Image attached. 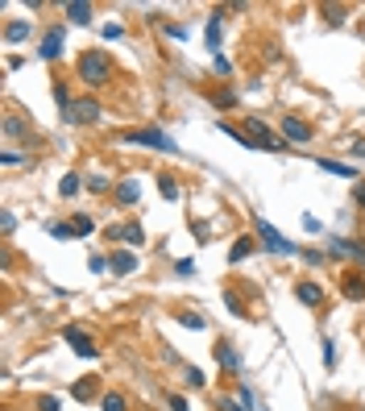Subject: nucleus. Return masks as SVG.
Returning <instances> with one entry per match:
<instances>
[{"label":"nucleus","instance_id":"f257e3e1","mask_svg":"<svg viewBox=\"0 0 365 411\" xmlns=\"http://www.w3.org/2000/svg\"><path fill=\"white\" fill-rule=\"evenodd\" d=\"M79 83H88L92 92L96 88H108L112 83V75H117V67H112V54L108 50H83V58H79Z\"/></svg>","mask_w":365,"mask_h":411},{"label":"nucleus","instance_id":"f03ea898","mask_svg":"<svg viewBox=\"0 0 365 411\" xmlns=\"http://www.w3.org/2000/svg\"><path fill=\"white\" fill-rule=\"evenodd\" d=\"M245 133L253 137L258 150H270V154H287V142L278 137V133H270V125L262 117H245Z\"/></svg>","mask_w":365,"mask_h":411},{"label":"nucleus","instance_id":"7ed1b4c3","mask_svg":"<svg viewBox=\"0 0 365 411\" xmlns=\"http://www.w3.org/2000/svg\"><path fill=\"white\" fill-rule=\"evenodd\" d=\"M253 233H258V241L266 245L270 254H299V245L287 241V237H282V233H278L266 217H253Z\"/></svg>","mask_w":365,"mask_h":411},{"label":"nucleus","instance_id":"20e7f679","mask_svg":"<svg viewBox=\"0 0 365 411\" xmlns=\"http://www.w3.org/2000/svg\"><path fill=\"white\" fill-rule=\"evenodd\" d=\"M125 145H149V150H162V154H174V142L162 133V129H125L121 133Z\"/></svg>","mask_w":365,"mask_h":411},{"label":"nucleus","instance_id":"39448f33","mask_svg":"<svg viewBox=\"0 0 365 411\" xmlns=\"http://www.w3.org/2000/svg\"><path fill=\"white\" fill-rule=\"evenodd\" d=\"M71 125H96L100 117H104V108H100V100L96 96H83V100H75L71 108L63 113Z\"/></svg>","mask_w":365,"mask_h":411},{"label":"nucleus","instance_id":"423d86ee","mask_svg":"<svg viewBox=\"0 0 365 411\" xmlns=\"http://www.w3.org/2000/svg\"><path fill=\"white\" fill-rule=\"evenodd\" d=\"M63 340H67V345H75V353H79V358H96V353H100L96 340L88 337L79 324H67V328H63Z\"/></svg>","mask_w":365,"mask_h":411},{"label":"nucleus","instance_id":"0eeeda50","mask_svg":"<svg viewBox=\"0 0 365 411\" xmlns=\"http://www.w3.org/2000/svg\"><path fill=\"white\" fill-rule=\"evenodd\" d=\"M63 42H67L63 25H54V29H46V33H42V42H38V58H46V63H54V58L63 54Z\"/></svg>","mask_w":365,"mask_h":411},{"label":"nucleus","instance_id":"6e6552de","mask_svg":"<svg viewBox=\"0 0 365 411\" xmlns=\"http://www.w3.org/2000/svg\"><path fill=\"white\" fill-rule=\"evenodd\" d=\"M316 137V129L303 121V117H282V142H312Z\"/></svg>","mask_w":365,"mask_h":411},{"label":"nucleus","instance_id":"1a4fd4ad","mask_svg":"<svg viewBox=\"0 0 365 411\" xmlns=\"http://www.w3.org/2000/svg\"><path fill=\"white\" fill-rule=\"evenodd\" d=\"M216 362L228 370V374H241V353H237V345H228V340H216Z\"/></svg>","mask_w":365,"mask_h":411},{"label":"nucleus","instance_id":"9d476101","mask_svg":"<svg viewBox=\"0 0 365 411\" xmlns=\"http://www.w3.org/2000/svg\"><path fill=\"white\" fill-rule=\"evenodd\" d=\"M295 299L307 303V308H319V303H324V287L312 283V279H303V283H295Z\"/></svg>","mask_w":365,"mask_h":411},{"label":"nucleus","instance_id":"9b49d317","mask_svg":"<svg viewBox=\"0 0 365 411\" xmlns=\"http://www.w3.org/2000/svg\"><path fill=\"white\" fill-rule=\"evenodd\" d=\"M341 295H344V299H365V274H361V270H344Z\"/></svg>","mask_w":365,"mask_h":411},{"label":"nucleus","instance_id":"f8f14e48","mask_svg":"<svg viewBox=\"0 0 365 411\" xmlns=\"http://www.w3.org/2000/svg\"><path fill=\"white\" fill-rule=\"evenodd\" d=\"M63 17H71L75 25H92V17H96V9H92L88 0H71V4H63Z\"/></svg>","mask_w":365,"mask_h":411},{"label":"nucleus","instance_id":"ddd939ff","mask_svg":"<svg viewBox=\"0 0 365 411\" xmlns=\"http://www.w3.org/2000/svg\"><path fill=\"white\" fill-rule=\"evenodd\" d=\"M332 254H341V258H353V262H361V266H365V241H349V237H337V241H332Z\"/></svg>","mask_w":365,"mask_h":411},{"label":"nucleus","instance_id":"4468645a","mask_svg":"<svg viewBox=\"0 0 365 411\" xmlns=\"http://www.w3.org/2000/svg\"><path fill=\"white\" fill-rule=\"evenodd\" d=\"M96 390H100L96 378H79V383L71 387V399H79V403H92V399H96Z\"/></svg>","mask_w":365,"mask_h":411},{"label":"nucleus","instance_id":"2eb2a0df","mask_svg":"<svg viewBox=\"0 0 365 411\" xmlns=\"http://www.w3.org/2000/svg\"><path fill=\"white\" fill-rule=\"evenodd\" d=\"M253 249H258V241H253V237H237V241H233V249H228V262L237 266V262H245Z\"/></svg>","mask_w":365,"mask_h":411},{"label":"nucleus","instance_id":"dca6fc26","mask_svg":"<svg viewBox=\"0 0 365 411\" xmlns=\"http://www.w3.org/2000/svg\"><path fill=\"white\" fill-rule=\"evenodd\" d=\"M133 270H137V254L117 249V254H112V274H133Z\"/></svg>","mask_w":365,"mask_h":411},{"label":"nucleus","instance_id":"f3484780","mask_svg":"<svg viewBox=\"0 0 365 411\" xmlns=\"http://www.w3.org/2000/svg\"><path fill=\"white\" fill-rule=\"evenodd\" d=\"M29 29H33L29 21H9V25H4V42H9V46H13V42H25Z\"/></svg>","mask_w":365,"mask_h":411},{"label":"nucleus","instance_id":"a211bd4d","mask_svg":"<svg viewBox=\"0 0 365 411\" xmlns=\"http://www.w3.org/2000/svg\"><path fill=\"white\" fill-rule=\"evenodd\" d=\"M224 308H228L233 316H241V320H249V308H245V299L233 287H224Z\"/></svg>","mask_w":365,"mask_h":411},{"label":"nucleus","instance_id":"6ab92c4d","mask_svg":"<svg viewBox=\"0 0 365 411\" xmlns=\"http://www.w3.org/2000/svg\"><path fill=\"white\" fill-rule=\"evenodd\" d=\"M137 195H142L137 179H121V183H117V199H121V204H137Z\"/></svg>","mask_w":365,"mask_h":411},{"label":"nucleus","instance_id":"aec40b11","mask_svg":"<svg viewBox=\"0 0 365 411\" xmlns=\"http://www.w3.org/2000/svg\"><path fill=\"white\" fill-rule=\"evenodd\" d=\"M316 167H324L328 175H344V179H353V175H357L349 162H337V158H316Z\"/></svg>","mask_w":365,"mask_h":411},{"label":"nucleus","instance_id":"412c9836","mask_svg":"<svg viewBox=\"0 0 365 411\" xmlns=\"http://www.w3.org/2000/svg\"><path fill=\"white\" fill-rule=\"evenodd\" d=\"M100 407L104 411H129V399H125L121 390H108V395L100 399Z\"/></svg>","mask_w":365,"mask_h":411},{"label":"nucleus","instance_id":"4be33fe9","mask_svg":"<svg viewBox=\"0 0 365 411\" xmlns=\"http://www.w3.org/2000/svg\"><path fill=\"white\" fill-rule=\"evenodd\" d=\"M121 241H129V245H142V241H146V233H142V224H137V220L121 224Z\"/></svg>","mask_w":365,"mask_h":411},{"label":"nucleus","instance_id":"5701e85b","mask_svg":"<svg viewBox=\"0 0 365 411\" xmlns=\"http://www.w3.org/2000/svg\"><path fill=\"white\" fill-rule=\"evenodd\" d=\"M158 195H162V199H179V183H174L171 175H158Z\"/></svg>","mask_w":365,"mask_h":411},{"label":"nucleus","instance_id":"b1692460","mask_svg":"<svg viewBox=\"0 0 365 411\" xmlns=\"http://www.w3.org/2000/svg\"><path fill=\"white\" fill-rule=\"evenodd\" d=\"M46 233H50V237H63V241H67V237H75L71 220H50V224H46Z\"/></svg>","mask_w":365,"mask_h":411},{"label":"nucleus","instance_id":"393cba45","mask_svg":"<svg viewBox=\"0 0 365 411\" xmlns=\"http://www.w3.org/2000/svg\"><path fill=\"white\" fill-rule=\"evenodd\" d=\"M25 133H29V129H25V121H17V117L9 113V117H4V137H25Z\"/></svg>","mask_w":365,"mask_h":411},{"label":"nucleus","instance_id":"a878e982","mask_svg":"<svg viewBox=\"0 0 365 411\" xmlns=\"http://www.w3.org/2000/svg\"><path fill=\"white\" fill-rule=\"evenodd\" d=\"M212 104H216V108H233V104H237V92H233V88H220V92H212Z\"/></svg>","mask_w":365,"mask_h":411},{"label":"nucleus","instance_id":"bb28decb","mask_svg":"<svg viewBox=\"0 0 365 411\" xmlns=\"http://www.w3.org/2000/svg\"><path fill=\"white\" fill-rule=\"evenodd\" d=\"M319 13H324V21H328V25H341L344 21V4H324Z\"/></svg>","mask_w":365,"mask_h":411},{"label":"nucleus","instance_id":"cd10ccee","mask_svg":"<svg viewBox=\"0 0 365 411\" xmlns=\"http://www.w3.org/2000/svg\"><path fill=\"white\" fill-rule=\"evenodd\" d=\"M71 229H75V237H88V233H92V217H83V212H75Z\"/></svg>","mask_w":365,"mask_h":411},{"label":"nucleus","instance_id":"c85d7f7f","mask_svg":"<svg viewBox=\"0 0 365 411\" xmlns=\"http://www.w3.org/2000/svg\"><path fill=\"white\" fill-rule=\"evenodd\" d=\"M79 187H83V179H79V175H63V183H58V192H63V195H75Z\"/></svg>","mask_w":365,"mask_h":411},{"label":"nucleus","instance_id":"c756f323","mask_svg":"<svg viewBox=\"0 0 365 411\" xmlns=\"http://www.w3.org/2000/svg\"><path fill=\"white\" fill-rule=\"evenodd\" d=\"M299 258H303L307 266H324V262H328V254H319V249H299Z\"/></svg>","mask_w":365,"mask_h":411},{"label":"nucleus","instance_id":"7c9ffc66","mask_svg":"<svg viewBox=\"0 0 365 411\" xmlns=\"http://www.w3.org/2000/svg\"><path fill=\"white\" fill-rule=\"evenodd\" d=\"M179 320H183L187 328H195V333H199V328L208 324V320H203V316H199V312H183V316H179Z\"/></svg>","mask_w":365,"mask_h":411},{"label":"nucleus","instance_id":"2f4dec72","mask_svg":"<svg viewBox=\"0 0 365 411\" xmlns=\"http://www.w3.org/2000/svg\"><path fill=\"white\" fill-rule=\"evenodd\" d=\"M0 162H4V167H21V162H29V158L17 154V150H4V154H0Z\"/></svg>","mask_w":365,"mask_h":411},{"label":"nucleus","instance_id":"473e14b6","mask_svg":"<svg viewBox=\"0 0 365 411\" xmlns=\"http://www.w3.org/2000/svg\"><path fill=\"white\" fill-rule=\"evenodd\" d=\"M88 192H108V179H104V175H92V179H88Z\"/></svg>","mask_w":365,"mask_h":411},{"label":"nucleus","instance_id":"72a5a7b5","mask_svg":"<svg viewBox=\"0 0 365 411\" xmlns=\"http://www.w3.org/2000/svg\"><path fill=\"white\" fill-rule=\"evenodd\" d=\"M324 365H328V370L337 365V345H332V340H324Z\"/></svg>","mask_w":365,"mask_h":411},{"label":"nucleus","instance_id":"f704fd0d","mask_svg":"<svg viewBox=\"0 0 365 411\" xmlns=\"http://www.w3.org/2000/svg\"><path fill=\"white\" fill-rule=\"evenodd\" d=\"M187 383H191V387H203L208 378H203V370H195V365H187Z\"/></svg>","mask_w":365,"mask_h":411},{"label":"nucleus","instance_id":"c9c22d12","mask_svg":"<svg viewBox=\"0 0 365 411\" xmlns=\"http://www.w3.org/2000/svg\"><path fill=\"white\" fill-rule=\"evenodd\" d=\"M212 67H216V75H233V63H228L224 54H216V63H212Z\"/></svg>","mask_w":365,"mask_h":411},{"label":"nucleus","instance_id":"e433bc0d","mask_svg":"<svg viewBox=\"0 0 365 411\" xmlns=\"http://www.w3.org/2000/svg\"><path fill=\"white\" fill-rule=\"evenodd\" d=\"M88 266H92V270H96V274H100V270H108V266H112V262H108L104 254H92V262H88Z\"/></svg>","mask_w":365,"mask_h":411},{"label":"nucleus","instance_id":"4c0bfd02","mask_svg":"<svg viewBox=\"0 0 365 411\" xmlns=\"http://www.w3.org/2000/svg\"><path fill=\"white\" fill-rule=\"evenodd\" d=\"M38 411H58V399H54V395H42V399H38Z\"/></svg>","mask_w":365,"mask_h":411},{"label":"nucleus","instance_id":"58836bf2","mask_svg":"<svg viewBox=\"0 0 365 411\" xmlns=\"http://www.w3.org/2000/svg\"><path fill=\"white\" fill-rule=\"evenodd\" d=\"M349 154H353V158H365V137H353V142H349Z\"/></svg>","mask_w":365,"mask_h":411},{"label":"nucleus","instance_id":"ea45409f","mask_svg":"<svg viewBox=\"0 0 365 411\" xmlns=\"http://www.w3.org/2000/svg\"><path fill=\"white\" fill-rule=\"evenodd\" d=\"M216 411H245V407L237 403V399H220V403H216Z\"/></svg>","mask_w":365,"mask_h":411},{"label":"nucleus","instance_id":"a19ab883","mask_svg":"<svg viewBox=\"0 0 365 411\" xmlns=\"http://www.w3.org/2000/svg\"><path fill=\"white\" fill-rule=\"evenodd\" d=\"M121 33H125L121 25H104V38H108V42H117V38H121Z\"/></svg>","mask_w":365,"mask_h":411},{"label":"nucleus","instance_id":"79ce46f5","mask_svg":"<svg viewBox=\"0 0 365 411\" xmlns=\"http://www.w3.org/2000/svg\"><path fill=\"white\" fill-rule=\"evenodd\" d=\"M166 403H171V411H187V399H179V395H166Z\"/></svg>","mask_w":365,"mask_h":411},{"label":"nucleus","instance_id":"37998d69","mask_svg":"<svg viewBox=\"0 0 365 411\" xmlns=\"http://www.w3.org/2000/svg\"><path fill=\"white\" fill-rule=\"evenodd\" d=\"M0 229H4V237H9V233L17 229V220H13V212H4V220H0Z\"/></svg>","mask_w":365,"mask_h":411},{"label":"nucleus","instance_id":"c03bdc74","mask_svg":"<svg viewBox=\"0 0 365 411\" xmlns=\"http://www.w3.org/2000/svg\"><path fill=\"white\" fill-rule=\"evenodd\" d=\"M174 270H179V274H191L195 262H191V258H179V266H174Z\"/></svg>","mask_w":365,"mask_h":411},{"label":"nucleus","instance_id":"a18cd8bd","mask_svg":"<svg viewBox=\"0 0 365 411\" xmlns=\"http://www.w3.org/2000/svg\"><path fill=\"white\" fill-rule=\"evenodd\" d=\"M353 195H357V204H361V208H365V187H357V192H353Z\"/></svg>","mask_w":365,"mask_h":411}]
</instances>
